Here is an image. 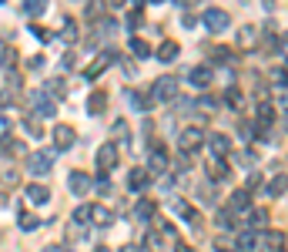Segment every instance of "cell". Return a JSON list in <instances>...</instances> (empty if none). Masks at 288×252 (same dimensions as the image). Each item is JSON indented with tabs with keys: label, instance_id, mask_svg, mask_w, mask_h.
<instances>
[{
	"label": "cell",
	"instance_id": "277c9868",
	"mask_svg": "<svg viewBox=\"0 0 288 252\" xmlns=\"http://www.w3.org/2000/svg\"><path fill=\"white\" fill-rule=\"evenodd\" d=\"M97 168H101V175H107L111 168H118V145H101L97 148Z\"/></svg>",
	"mask_w": 288,
	"mask_h": 252
},
{
	"label": "cell",
	"instance_id": "d4e9b609",
	"mask_svg": "<svg viewBox=\"0 0 288 252\" xmlns=\"http://www.w3.org/2000/svg\"><path fill=\"white\" fill-rule=\"evenodd\" d=\"M208 175H211V179H215V182H221L224 175H228V168H224V162H221V158H215V162H208Z\"/></svg>",
	"mask_w": 288,
	"mask_h": 252
},
{
	"label": "cell",
	"instance_id": "484cf974",
	"mask_svg": "<svg viewBox=\"0 0 288 252\" xmlns=\"http://www.w3.org/2000/svg\"><path fill=\"white\" fill-rule=\"evenodd\" d=\"M94 222H97V225H111V222H114V215L104 209V205H94Z\"/></svg>",
	"mask_w": 288,
	"mask_h": 252
},
{
	"label": "cell",
	"instance_id": "4dcf8cb0",
	"mask_svg": "<svg viewBox=\"0 0 288 252\" xmlns=\"http://www.w3.org/2000/svg\"><path fill=\"white\" fill-rule=\"evenodd\" d=\"M224 105H228V108H241V91L238 88H228V91H224Z\"/></svg>",
	"mask_w": 288,
	"mask_h": 252
},
{
	"label": "cell",
	"instance_id": "8992f818",
	"mask_svg": "<svg viewBox=\"0 0 288 252\" xmlns=\"http://www.w3.org/2000/svg\"><path fill=\"white\" fill-rule=\"evenodd\" d=\"M67 188H71L74 195H88V188H91V175H88V171H80V168H74L71 175H67Z\"/></svg>",
	"mask_w": 288,
	"mask_h": 252
},
{
	"label": "cell",
	"instance_id": "ab89813d",
	"mask_svg": "<svg viewBox=\"0 0 288 252\" xmlns=\"http://www.w3.org/2000/svg\"><path fill=\"white\" fill-rule=\"evenodd\" d=\"M31 34L37 37V41H50V31H47V27H40V24H34V27H31Z\"/></svg>",
	"mask_w": 288,
	"mask_h": 252
},
{
	"label": "cell",
	"instance_id": "681fc988",
	"mask_svg": "<svg viewBox=\"0 0 288 252\" xmlns=\"http://www.w3.org/2000/svg\"><path fill=\"white\" fill-rule=\"evenodd\" d=\"M44 252H67V249H64V245H47Z\"/></svg>",
	"mask_w": 288,
	"mask_h": 252
},
{
	"label": "cell",
	"instance_id": "7a4b0ae2",
	"mask_svg": "<svg viewBox=\"0 0 288 252\" xmlns=\"http://www.w3.org/2000/svg\"><path fill=\"white\" fill-rule=\"evenodd\" d=\"M228 24H232V17H228V10H221V7H208V10H205V27H208L211 34H221V31H228Z\"/></svg>",
	"mask_w": 288,
	"mask_h": 252
},
{
	"label": "cell",
	"instance_id": "f907efd6",
	"mask_svg": "<svg viewBox=\"0 0 288 252\" xmlns=\"http://www.w3.org/2000/svg\"><path fill=\"white\" fill-rule=\"evenodd\" d=\"M121 252H141V249H137V245H128V249H121Z\"/></svg>",
	"mask_w": 288,
	"mask_h": 252
},
{
	"label": "cell",
	"instance_id": "7bdbcfd3",
	"mask_svg": "<svg viewBox=\"0 0 288 252\" xmlns=\"http://www.w3.org/2000/svg\"><path fill=\"white\" fill-rule=\"evenodd\" d=\"M141 24H144V17H141V14H131V17H128V31H137Z\"/></svg>",
	"mask_w": 288,
	"mask_h": 252
},
{
	"label": "cell",
	"instance_id": "e575fe53",
	"mask_svg": "<svg viewBox=\"0 0 288 252\" xmlns=\"http://www.w3.org/2000/svg\"><path fill=\"white\" fill-rule=\"evenodd\" d=\"M218 225L221 229H235V212H218Z\"/></svg>",
	"mask_w": 288,
	"mask_h": 252
},
{
	"label": "cell",
	"instance_id": "c3c4849f",
	"mask_svg": "<svg viewBox=\"0 0 288 252\" xmlns=\"http://www.w3.org/2000/svg\"><path fill=\"white\" fill-rule=\"evenodd\" d=\"M262 4H265V10H275V7H278V0H262Z\"/></svg>",
	"mask_w": 288,
	"mask_h": 252
},
{
	"label": "cell",
	"instance_id": "60d3db41",
	"mask_svg": "<svg viewBox=\"0 0 288 252\" xmlns=\"http://www.w3.org/2000/svg\"><path fill=\"white\" fill-rule=\"evenodd\" d=\"M10 105H14V91H0V111H4V108H10Z\"/></svg>",
	"mask_w": 288,
	"mask_h": 252
},
{
	"label": "cell",
	"instance_id": "7c38bea8",
	"mask_svg": "<svg viewBox=\"0 0 288 252\" xmlns=\"http://www.w3.org/2000/svg\"><path fill=\"white\" fill-rule=\"evenodd\" d=\"M232 209L235 212L251 209V192H248V188H235V192H232Z\"/></svg>",
	"mask_w": 288,
	"mask_h": 252
},
{
	"label": "cell",
	"instance_id": "d590c367",
	"mask_svg": "<svg viewBox=\"0 0 288 252\" xmlns=\"http://www.w3.org/2000/svg\"><path fill=\"white\" fill-rule=\"evenodd\" d=\"M61 37H64V41H77V24H74V20H67L64 31H61Z\"/></svg>",
	"mask_w": 288,
	"mask_h": 252
},
{
	"label": "cell",
	"instance_id": "b9f144b4",
	"mask_svg": "<svg viewBox=\"0 0 288 252\" xmlns=\"http://www.w3.org/2000/svg\"><path fill=\"white\" fill-rule=\"evenodd\" d=\"M27 67H31V71H40V67H44V54H34L31 61H27Z\"/></svg>",
	"mask_w": 288,
	"mask_h": 252
},
{
	"label": "cell",
	"instance_id": "7dc6e473",
	"mask_svg": "<svg viewBox=\"0 0 288 252\" xmlns=\"http://www.w3.org/2000/svg\"><path fill=\"white\" fill-rule=\"evenodd\" d=\"M114 135H124V138H128V124H124V121H114Z\"/></svg>",
	"mask_w": 288,
	"mask_h": 252
},
{
	"label": "cell",
	"instance_id": "9c48e42d",
	"mask_svg": "<svg viewBox=\"0 0 288 252\" xmlns=\"http://www.w3.org/2000/svg\"><path fill=\"white\" fill-rule=\"evenodd\" d=\"M111 61H114V51H104V54L97 57V61H91V64H88V71H84V78H91V81H94L97 74H101V71H104L107 64H111Z\"/></svg>",
	"mask_w": 288,
	"mask_h": 252
},
{
	"label": "cell",
	"instance_id": "30bf717a",
	"mask_svg": "<svg viewBox=\"0 0 288 252\" xmlns=\"http://www.w3.org/2000/svg\"><path fill=\"white\" fill-rule=\"evenodd\" d=\"M211 78H215V74H211V67H208V64L191 67V74H188V81H191V84H198V88H208V84H211Z\"/></svg>",
	"mask_w": 288,
	"mask_h": 252
},
{
	"label": "cell",
	"instance_id": "44dd1931",
	"mask_svg": "<svg viewBox=\"0 0 288 252\" xmlns=\"http://www.w3.org/2000/svg\"><path fill=\"white\" fill-rule=\"evenodd\" d=\"M208 141H211V152H215V158H221V155L232 148V138H224V135H211Z\"/></svg>",
	"mask_w": 288,
	"mask_h": 252
},
{
	"label": "cell",
	"instance_id": "ac0fdd59",
	"mask_svg": "<svg viewBox=\"0 0 288 252\" xmlns=\"http://www.w3.org/2000/svg\"><path fill=\"white\" fill-rule=\"evenodd\" d=\"M104 108H107V94L104 91H94V94L88 98V114H101Z\"/></svg>",
	"mask_w": 288,
	"mask_h": 252
},
{
	"label": "cell",
	"instance_id": "ba28073f",
	"mask_svg": "<svg viewBox=\"0 0 288 252\" xmlns=\"http://www.w3.org/2000/svg\"><path fill=\"white\" fill-rule=\"evenodd\" d=\"M27 165H31V171H34V175H47V171L54 168V155L37 152V155H31V158H27Z\"/></svg>",
	"mask_w": 288,
	"mask_h": 252
},
{
	"label": "cell",
	"instance_id": "e0dca14e",
	"mask_svg": "<svg viewBox=\"0 0 288 252\" xmlns=\"http://www.w3.org/2000/svg\"><path fill=\"white\" fill-rule=\"evenodd\" d=\"M128 101H131V108H137V111H148V108L154 105L151 94H144V91H128Z\"/></svg>",
	"mask_w": 288,
	"mask_h": 252
},
{
	"label": "cell",
	"instance_id": "f5cc1de1",
	"mask_svg": "<svg viewBox=\"0 0 288 252\" xmlns=\"http://www.w3.org/2000/svg\"><path fill=\"white\" fill-rule=\"evenodd\" d=\"M94 252H111V249H104V245H97V249H94Z\"/></svg>",
	"mask_w": 288,
	"mask_h": 252
},
{
	"label": "cell",
	"instance_id": "4fadbf2b",
	"mask_svg": "<svg viewBox=\"0 0 288 252\" xmlns=\"http://www.w3.org/2000/svg\"><path fill=\"white\" fill-rule=\"evenodd\" d=\"M148 179H151V175H148V168H131V175H128V188H131V192H141V188L148 185Z\"/></svg>",
	"mask_w": 288,
	"mask_h": 252
},
{
	"label": "cell",
	"instance_id": "ffe728a7",
	"mask_svg": "<svg viewBox=\"0 0 288 252\" xmlns=\"http://www.w3.org/2000/svg\"><path fill=\"white\" fill-rule=\"evenodd\" d=\"M265 249L268 252H281L285 249V236H281V232H265Z\"/></svg>",
	"mask_w": 288,
	"mask_h": 252
},
{
	"label": "cell",
	"instance_id": "ee69618b",
	"mask_svg": "<svg viewBox=\"0 0 288 252\" xmlns=\"http://www.w3.org/2000/svg\"><path fill=\"white\" fill-rule=\"evenodd\" d=\"M7 135H10V121H7V118H4V114H0V141L7 138Z\"/></svg>",
	"mask_w": 288,
	"mask_h": 252
},
{
	"label": "cell",
	"instance_id": "5bb4252c",
	"mask_svg": "<svg viewBox=\"0 0 288 252\" xmlns=\"http://www.w3.org/2000/svg\"><path fill=\"white\" fill-rule=\"evenodd\" d=\"M255 41H258V27H255V24L238 27V47H251Z\"/></svg>",
	"mask_w": 288,
	"mask_h": 252
},
{
	"label": "cell",
	"instance_id": "d6a6232c",
	"mask_svg": "<svg viewBox=\"0 0 288 252\" xmlns=\"http://www.w3.org/2000/svg\"><path fill=\"white\" fill-rule=\"evenodd\" d=\"M238 249H241V252H255V249H258V239H255V236H241V239H238Z\"/></svg>",
	"mask_w": 288,
	"mask_h": 252
},
{
	"label": "cell",
	"instance_id": "6da1fadb",
	"mask_svg": "<svg viewBox=\"0 0 288 252\" xmlns=\"http://www.w3.org/2000/svg\"><path fill=\"white\" fill-rule=\"evenodd\" d=\"M151 101H175V94H178V78L175 74H161L158 81L151 84Z\"/></svg>",
	"mask_w": 288,
	"mask_h": 252
},
{
	"label": "cell",
	"instance_id": "2e32d148",
	"mask_svg": "<svg viewBox=\"0 0 288 252\" xmlns=\"http://www.w3.org/2000/svg\"><path fill=\"white\" fill-rule=\"evenodd\" d=\"M178 51H181V47H178L175 41H164L158 51H154V57H158V61H164V64H171V61L178 57Z\"/></svg>",
	"mask_w": 288,
	"mask_h": 252
},
{
	"label": "cell",
	"instance_id": "1f68e13d",
	"mask_svg": "<svg viewBox=\"0 0 288 252\" xmlns=\"http://www.w3.org/2000/svg\"><path fill=\"white\" fill-rule=\"evenodd\" d=\"M205 47H208V57H211V61H228V51H224L221 44H205Z\"/></svg>",
	"mask_w": 288,
	"mask_h": 252
},
{
	"label": "cell",
	"instance_id": "5b68a950",
	"mask_svg": "<svg viewBox=\"0 0 288 252\" xmlns=\"http://www.w3.org/2000/svg\"><path fill=\"white\" fill-rule=\"evenodd\" d=\"M74 141H77V135H74L71 124H57V128H54V148H57V152H71Z\"/></svg>",
	"mask_w": 288,
	"mask_h": 252
},
{
	"label": "cell",
	"instance_id": "603a6c76",
	"mask_svg": "<svg viewBox=\"0 0 288 252\" xmlns=\"http://www.w3.org/2000/svg\"><path fill=\"white\" fill-rule=\"evenodd\" d=\"M258 121H262V128H268L275 121V108L268 101H258Z\"/></svg>",
	"mask_w": 288,
	"mask_h": 252
},
{
	"label": "cell",
	"instance_id": "f35d334b",
	"mask_svg": "<svg viewBox=\"0 0 288 252\" xmlns=\"http://www.w3.org/2000/svg\"><path fill=\"white\" fill-rule=\"evenodd\" d=\"M24 128H27V135H40V131H44V128H40V118H27Z\"/></svg>",
	"mask_w": 288,
	"mask_h": 252
},
{
	"label": "cell",
	"instance_id": "d6986e66",
	"mask_svg": "<svg viewBox=\"0 0 288 252\" xmlns=\"http://www.w3.org/2000/svg\"><path fill=\"white\" fill-rule=\"evenodd\" d=\"M164 168H168V158H164V152H154L151 158H148V175H161Z\"/></svg>",
	"mask_w": 288,
	"mask_h": 252
},
{
	"label": "cell",
	"instance_id": "db71d44e",
	"mask_svg": "<svg viewBox=\"0 0 288 252\" xmlns=\"http://www.w3.org/2000/svg\"><path fill=\"white\" fill-rule=\"evenodd\" d=\"M151 4H161V0H151Z\"/></svg>",
	"mask_w": 288,
	"mask_h": 252
},
{
	"label": "cell",
	"instance_id": "3957f363",
	"mask_svg": "<svg viewBox=\"0 0 288 252\" xmlns=\"http://www.w3.org/2000/svg\"><path fill=\"white\" fill-rule=\"evenodd\" d=\"M201 145H205V131L201 128L178 131V148H181V152H194V148H201Z\"/></svg>",
	"mask_w": 288,
	"mask_h": 252
},
{
	"label": "cell",
	"instance_id": "83f0119b",
	"mask_svg": "<svg viewBox=\"0 0 288 252\" xmlns=\"http://www.w3.org/2000/svg\"><path fill=\"white\" fill-rule=\"evenodd\" d=\"M17 225L24 229V232H31V229H37V225H40V219H37V215H31V212H24V215L17 219Z\"/></svg>",
	"mask_w": 288,
	"mask_h": 252
},
{
	"label": "cell",
	"instance_id": "836d02e7",
	"mask_svg": "<svg viewBox=\"0 0 288 252\" xmlns=\"http://www.w3.org/2000/svg\"><path fill=\"white\" fill-rule=\"evenodd\" d=\"M175 215H181V219H194V215H191V205L181 202V198L175 202Z\"/></svg>",
	"mask_w": 288,
	"mask_h": 252
},
{
	"label": "cell",
	"instance_id": "cb8c5ba5",
	"mask_svg": "<svg viewBox=\"0 0 288 252\" xmlns=\"http://www.w3.org/2000/svg\"><path fill=\"white\" fill-rule=\"evenodd\" d=\"M285 188H288V179H285V175H275L272 185H268V195L278 198V195H285Z\"/></svg>",
	"mask_w": 288,
	"mask_h": 252
},
{
	"label": "cell",
	"instance_id": "f1b7e54d",
	"mask_svg": "<svg viewBox=\"0 0 288 252\" xmlns=\"http://www.w3.org/2000/svg\"><path fill=\"white\" fill-rule=\"evenodd\" d=\"M24 10H27L31 17H37V14H44V10H47V0H27Z\"/></svg>",
	"mask_w": 288,
	"mask_h": 252
},
{
	"label": "cell",
	"instance_id": "7402d4cb",
	"mask_svg": "<svg viewBox=\"0 0 288 252\" xmlns=\"http://www.w3.org/2000/svg\"><path fill=\"white\" fill-rule=\"evenodd\" d=\"M74 222H77V225L94 222V205H77V209H74Z\"/></svg>",
	"mask_w": 288,
	"mask_h": 252
},
{
	"label": "cell",
	"instance_id": "52a82bcc",
	"mask_svg": "<svg viewBox=\"0 0 288 252\" xmlns=\"http://www.w3.org/2000/svg\"><path fill=\"white\" fill-rule=\"evenodd\" d=\"M31 101H34V111H37V118H54V111H57V105L44 94V91H34L31 94Z\"/></svg>",
	"mask_w": 288,
	"mask_h": 252
},
{
	"label": "cell",
	"instance_id": "4316f807",
	"mask_svg": "<svg viewBox=\"0 0 288 252\" xmlns=\"http://www.w3.org/2000/svg\"><path fill=\"white\" fill-rule=\"evenodd\" d=\"M131 51H134L137 57H148V54H151V44L141 41V37H131Z\"/></svg>",
	"mask_w": 288,
	"mask_h": 252
},
{
	"label": "cell",
	"instance_id": "8d00e7d4",
	"mask_svg": "<svg viewBox=\"0 0 288 252\" xmlns=\"http://www.w3.org/2000/svg\"><path fill=\"white\" fill-rule=\"evenodd\" d=\"M248 222H251V225H265V222H268V212H265V209L251 212V215H248Z\"/></svg>",
	"mask_w": 288,
	"mask_h": 252
},
{
	"label": "cell",
	"instance_id": "74e56055",
	"mask_svg": "<svg viewBox=\"0 0 288 252\" xmlns=\"http://www.w3.org/2000/svg\"><path fill=\"white\" fill-rule=\"evenodd\" d=\"M27 148H24V141H7V155L10 158H17V155H24Z\"/></svg>",
	"mask_w": 288,
	"mask_h": 252
},
{
	"label": "cell",
	"instance_id": "8fae6325",
	"mask_svg": "<svg viewBox=\"0 0 288 252\" xmlns=\"http://www.w3.org/2000/svg\"><path fill=\"white\" fill-rule=\"evenodd\" d=\"M44 94H47L50 101H54V98H64V94H67L64 78H47V81H44Z\"/></svg>",
	"mask_w": 288,
	"mask_h": 252
},
{
	"label": "cell",
	"instance_id": "9a60e30c",
	"mask_svg": "<svg viewBox=\"0 0 288 252\" xmlns=\"http://www.w3.org/2000/svg\"><path fill=\"white\" fill-rule=\"evenodd\" d=\"M27 198L34 205H44V202H50V188L47 185H27Z\"/></svg>",
	"mask_w": 288,
	"mask_h": 252
},
{
	"label": "cell",
	"instance_id": "816d5d0a",
	"mask_svg": "<svg viewBox=\"0 0 288 252\" xmlns=\"http://www.w3.org/2000/svg\"><path fill=\"white\" fill-rule=\"evenodd\" d=\"M278 105H281V108H288V94H285V98H281V101H278Z\"/></svg>",
	"mask_w": 288,
	"mask_h": 252
},
{
	"label": "cell",
	"instance_id": "bcb514c9",
	"mask_svg": "<svg viewBox=\"0 0 288 252\" xmlns=\"http://www.w3.org/2000/svg\"><path fill=\"white\" fill-rule=\"evenodd\" d=\"M61 64H64V67H67V71H71V67H74V64H77V57H74V54H71V51H67V54H64V57H61Z\"/></svg>",
	"mask_w": 288,
	"mask_h": 252
},
{
	"label": "cell",
	"instance_id": "f6af8a7d",
	"mask_svg": "<svg viewBox=\"0 0 288 252\" xmlns=\"http://www.w3.org/2000/svg\"><path fill=\"white\" fill-rule=\"evenodd\" d=\"M272 74H275V78H272L275 84H285V88H288V71H272Z\"/></svg>",
	"mask_w": 288,
	"mask_h": 252
},
{
	"label": "cell",
	"instance_id": "f546056e",
	"mask_svg": "<svg viewBox=\"0 0 288 252\" xmlns=\"http://www.w3.org/2000/svg\"><path fill=\"white\" fill-rule=\"evenodd\" d=\"M134 215H137V219H154V202H148V198H144V202H137Z\"/></svg>",
	"mask_w": 288,
	"mask_h": 252
}]
</instances>
